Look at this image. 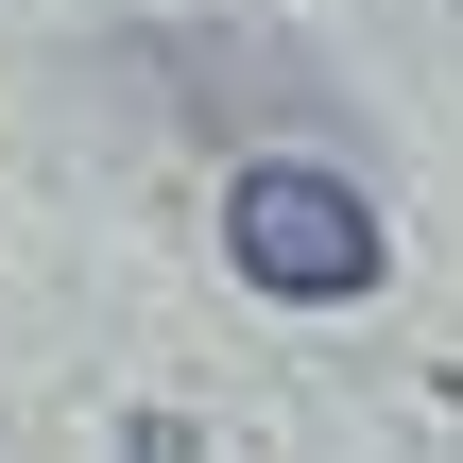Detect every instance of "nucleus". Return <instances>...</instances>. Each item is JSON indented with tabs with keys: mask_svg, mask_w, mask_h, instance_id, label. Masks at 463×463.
<instances>
[{
	"mask_svg": "<svg viewBox=\"0 0 463 463\" xmlns=\"http://www.w3.org/2000/svg\"><path fill=\"white\" fill-rule=\"evenodd\" d=\"M223 258H241L275 309H361V292H378V206H361L344 172H309V155H258V172L223 189Z\"/></svg>",
	"mask_w": 463,
	"mask_h": 463,
	"instance_id": "1",
	"label": "nucleus"
}]
</instances>
